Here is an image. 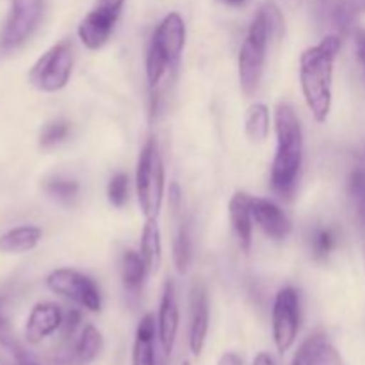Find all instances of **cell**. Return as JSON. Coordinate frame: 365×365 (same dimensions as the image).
<instances>
[{"label": "cell", "instance_id": "6da1fadb", "mask_svg": "<svg viewBox=\"0 0 365 365\" xmlns=\"http://www.w3.org/2000/svg\"><path fill=\"white\" fill-rule=\"evenodd\" d=\"M339 50L341 38L327 36L319 45L307 48L299 59L302 91L317 123H324L331 110V81Z\"/></svg>", "mask_w": 365, "mask_h": 365}, {"label": "cell", "instance_id": "7a4b0ae2", "mask_svg": "<svg viewBox=\"0 0 365 365\" xmlns=\"http://www.w3.org/2000/svg\"><path fill=\"white\" fill-rule=\"evenodd\" d=\"M277 153L271 166V187L280 198H291L298 185L303 159V130L294 109L280 103L274 110Z\"/></svg>", "mask_w": 365, "mask_h": 365}, {"label": "cell", "instance_id": "3957f363", "mask_svg": "<svg viewBox=\"0 0 365 365\" xmlns=\"http://www.w3.org/2000/svg\"><path fill=\"white\" fill-rule=\"evenodd\" d=\"M282 31H284V18L280 9L273 2L264 4L253 18L239 52V82L246 96H252L259 88L269 39L278 38Z\"/></svg>", "mask_w": 365, "mask_h": 365}, {"label": "cell", "instance_id": "277c9868", "mask_svg": "<svg viewBox=\"0 0 365 365\" xmlns=\"http://www.w3.org/2000/svg\"><path fill=\"white\" fill-rule=\"evenodd\" d=\"M185 45V24L178 13H170L155 29L146 53L150 89H157L164 75L175 70Z\"/></svg>", "mask_w": 365, "mask_h": 365}, {"label": "cell", "instance_id": "5b68a950", "mask_svg": "<svg viewBox=\"0 0 365 365\" xmlns=\"http://www.w3.org/2000/svg\"><path fill=\"white\" fill-rule=\"evenodd\" d=\"M135 192L146 220H157L164 198V164L153 138L143 146L135 171Z\"/></svg>", "mask_w": 365, "mask_h": 365}, {"label": "cell", "instance_id": "8992f818", "mask_svg": "<svg viewBox=\"0 0 365 365\" xmlns=\"http://www.w3.org/2000/svg\"><path fill=\"white\" fill-rule=\"evenodd\" d=\"M73 70V48L71 43L61 41L46 50L29 73V81L43 93H56L66 88Z\"/></svg>", "mask_w": 365, "mask_h": 365}, {"label": "cell", "instance_id": "52a82bcc", "mask_svg": "<svg viewBox=\"0 0 365 365\" xmlns=\"http://www.w3.org/2000/svg\"><path fill=\"white\" fill-rule=\"evenodd\" d=\"M45 11V0H11V9L0 31V48L14 50L24 45L34 31Z\"/></svg>", "mask_w": 365, "mask_h": 365}, {"label": "cell", "instance_id": "ba28073f", "mask_svg": "<svg viewBox=\"0 0 365 365\" xmlns=\"http://www.w3.org/2000/svg\"><path fill=\"white\" fill-rule=\"evenodd\" d=\"M46 285L52 292L71 299L89 312H100L102 309V296H100L98 287L91 278L78 271L68 269V267L52 271L46 277Z\"/></svg>", "mask_w": 365, "mask_h": 365}, {"label": "cell", "instance_id": "9c48e42d", "mask_svg": "<svg viewBox=\"0 0 365 365\" xmlns=\"http://www.w3.org/2000/svg\"><path fill=\"white\" fill-rule=\"evenodd\" d=\"M299 331V296L292 287H284L274 298L273 339L278 353H287Z\"/></svg>", "mask_w": 365, "mask_h": 365}, {"label": "cell", "instance_id": "30bf717a", "mask_svg": "<svg viewBox=\"0 0 365 365\" xmlns=\"http://www.w3.org/2000/svg\"><path fill=\"white\" fill-rule=\"evenodd\" d=\"M191 307V327H189V348L195 356H200L205 346L209 331V296L202 282H195L189 296Z\"/></svg>", "mask_w": 365, "mask_h": 365}, {"label": "cell", "instance_id": "8fae6325", "mask_svg": "<svg viewBox=\"0 0 365 365\" xmlns=\"http://www.w3.org/2000/svg\"><path fill=\"white\" fill-rule=\"evenodd\" d=\"M103 346L102 334L93 324H86L81 335L73 342L66 344L57 355V365H88L100 355Z\"/></svg>", "mask_w": 365, "mask_h": 365}, {"label": "cell", "instance_id": "7c38bea8", "mask_svg": "<svg viewBox=\"0 0 365 365\" xmlns=\"http://www.w3.org/2000/svg\"><path fill=\"white\" fill-rule=\"evenodd\" d=\"M178 321H180V314H178L177 287H175L173 280H168L164 284L159 319H157V334H159L160 346H163V351L166 355H171V351H173L175 341H177Z\"/></svg>", "mask_w": 365, "mask_h": 365}, {"label": "cell", "instance_id": "4fadbf2b", "mask_svg": "<svg viewBox=\"0 0 365 365\" xmlns=\"http://www.w3.org/2000/svg\"><path fill=\"white\" fill-rule=\"evenodd\" d=\"M250 207H252L253 221L262 228L264 234L269 235L274 241H282L287 237L291 232V221L277 203L266 198H259V196H250Z\"/></svg>", "mask_w": 365, "mask_h": 365}, {"label": "cell", "instance_id": "5bb4252c", "mask_svg": "<svg viewBox=\"0 0 365 365\" xmlns=\"http://www.w3.org/2000/svg\"><path fill=\"white\" fill-rule=\"evenodd\" d=\"M64 314L53 303H38L29 314V319L25 323V339L29 344H39L56 334L63 324Z\"/></svg>", "mask_w": 365, "mask_h": 365}, {"label": "cell", "instance_id": "9a60e30c", "mask_svg": "<svg viewBox=\"0 0 365 365\" xmlns=\"http://www.w3.org/2000/svg\"><path fill=\"white\" fill-rule=\"evenodd\" d=\"M116 21L118 18L109 16V14L102 13V11L98 9H93L91 13L81 21V25H78V39H81L82 45L89 50L102 48L107 43V39H109Z\"/></svg>", "mask_w": 365, "mask_h": 365}, {"label": "cell", "instance_id": "2e32d148", "mask_svg": "<svg viewBox=\"0 0 365 365\" xmlns=\"http://www.w3.org/2000/svg\"><path fill=\"white\" fill-rule=\"evenodd\" d=\"M228 212H230V223L237 235L239 246L242 252L248 253L253 239V216L252 207H250V196L246 192H235L228 205Z\"/></svg>", "mask_w": 365, "mask_h": 365}, {"label": "cell", "instance_id": "e0dca14e", "mask_svg": "<svg viewBox=\"0 0 365 365\" xmlns=\"http://www.w3.org/2000/svg\"><path fill=\"white\" fill-rule=\"evenodd\" d=\"M153 341H155V319L152 314H148L143 317L135 331L132 365H157Z\"/></svg>", "mask_w": 365, "mask_h": 365}, {"label": "cell", "instance_id": "ac0fdd59", "mask_svg": "<svg viewBox=\"0 0 365 365\" xmlns=\"http://www.w3.org/2000/svg\"><path fill=\"white\" fill-rule=\"evenodd\" d=\"M41 228L25 225V227H16L7 230L0 237V252L2 253H27L38 246L41 241Z\"/></svg>", "mask_w": 365, "mask_h": 365}, {"label": "cell", "instance_id": "d6986e66", "mask_svg": "<svg viewBox=\"0 0 365 365\" xmlns=\"http://www.w3.org/2000/svg\"><path fill=\"white\" fill-rule=\"evenodd\" d=\"M139 255L143 257L150 273H155L160 267V262H163V245H160V230L157 220H146V225L141 234Z\"/></svg>", "mask_w": 365, "mask_h": 365}, {"label": "cell", "instance_id": "ffe728a7", "mask_svg": "<svg viewBox=\"0 0 365 365\" xmlns=\"http://www.w3.org/2000/svg\"><path fill=\"white\" fill-rule=\"evenodd\" d=\"M148 267H146L145 260L139 253L127 250L121 259V280H123L125 289L132 294H138L141 291L145 278L148 274Z\"/></svg>", "mask_w": 365, "mask_h": 365}, {"label": "cell", "instance_id": "44dd1931", "mask_svg": "<svg viewBox=\"0 0 365 365\" xmlns=\"http://www.w3.org/2000/svg\"><path fill=\"white\" fill-rule=\"evenodd\" d=\"M364 13L365 0H335L330 9V18L341 34H348Z\"/></svg>", "mask_w": 365, "mask_h": 365}, {"label": "cell", "instance_id": "7402d4cb", "mask_svg": "<svg viewBox=\"0 0 365 365\" xmlns=\"http://www.w3.org/2000/svg\"><path fill=\"white\" fill-rule=\"evenodd\" d=\"M31 360L34 359L13 337L0 309V362L4 365H27Z\"/></svg>", "mask_w": 365, "mask_h": 365}, {"label": "cell", "instance_id": "603a6c76", "mask_svg": "<svg viewBox=\"0 0 365 365\" xmlns=\"http://www.w3.org/2000/svg\"><path fill=\"white\" fill-rule=\"evenodd\" d=\"M246 135L253 143H264L269 138L271 116L269 109L264 103H253L246 113Z\"/></svg>", "mask_w": 365, "mask_h": 365}, {"label": "cell", "instance_id": "cb8c5ba5", "mask_svg": "<svg viewBox=\"0 0 365 365\" xmlns=\"http://www.w3.org/2000/svg\"><path fill=\"white\" fill-rule=\"evenodd\" d=\"M328 344L327 337L323 334H314L309 339L302 342V346L296 351L294 359H292L291 365H317L321 351L324 346Z\"/></svg>", "mask_w": 365, "mask_h": 365}, {"label": "cell", "instance_id": "d4e9b609", "mask_svg": "<svg viewBox=\"0 0 365 365\" xmlns=\"http://www.w3.org/2000/svg\"><path fill=\"white\" fill-rule=\"evenodd\" d=\"M348 192L353 205H355L356 214H359L360 221H362L365 227V163L356 166L355 170L349 173Z\"/></svg>", "mask_w": 365, "mask_h": 365}, {"label": "cell", "instance_id": "484cf974", "mask_svg": "<svg viewBox=\"0 0 365 365\" xmlns=\"http://www.w3.org/2000/svg\"><path fill=\"white\" fill-rule=\"evenodd\" d=\"M173 260L178 273H185L191 262V235H189V225L182 223L178 234L173 242Z\"/></svg>", "mask_w": 365, "mask_h": 365}, {"label": "cell", "instance_id": "4316f807", "mask_svg": "<svg viewBox=\"0 0 365 365\" xmlns=\"http://www.w3.org/2000/svg\"><path fill=\"white\" fill-rule=\"evenodd\" d=\"M335 245H337V235L331 228H317L310 237V250L317 260L327 259L334 252Z\"/></svg>", "mask_w": 365, "mask_h": 365}, {"label": "cell", "instance_id": "83f0119b", "mask_svg": "<svg viewBox=\"0 0 365 365\" xmlns=\"http://www.w3.org/2000/svg\"><path fill=\"white\" fill-rule=\"evenodd\" d=\"M68 132H70V125L63 120L50 121L43 127L41 134H39V145L43 148H50V146H56L59 143H63L66 139Z\"/></svg>", "mask_w": 365, "mask_h": 365}, {"label": "cell", "instance_id": "f1b7e54d", "mask_svg": "<svg viewBox=\"0 0 365 365\" xmlns=\"http://www.w3.org/2000/svg\"><path fill=\"white\" fill-rule=\"evenodd\" d=\"M46 195L59 202H71L78 195V184L75 180H64V178H53L45 184Z\"/></svg>", "mask_w": 365, "mask_h": 365}, {"label": "cell", "instance_id": "f546056e", "mask_svg": "<svg viewBox=\"0 0 365 365\" xmlns=\"http://www.w3.org/2000/svg\"><path fill=\"white\" fill-rule=\"evenodd\" d=\"M107 196L114 207H123L128 200V177L125 173H118L110 178Z\"/></svg>", "mask_w": 365, "mask_h": 365}, {"label": "cell", "instance_id": "4dcf8cb0", "mask_svg": "<svg viewBox=\"0 0 365 365\" xmlns=\"http://www.w3.org/2000/svg\"><path fill=\"white\" fill-rule=\"evenodd\" d=\"M81 321H82V314L78 312V310L71 309L64 314L63 324H61L59 328L61 337H63L64 342H70L71 339L75 337V331H77V328L81 327Z\"/></svg>", "mask_w": 365, "mask_h": 365}, {"label": "cell", "instance_id": "1f68e13d", "mask_svg": "<svg viewBox=\"0 0 365 365\" xmlns=\"http://www.w3.org/2000/svg\"><path fill=\"white\" fill-rule=\"evenodd\" d=\"M123 4L125 0H98L95 9L102 11V13L109 14V16L120 18L121 9H123Z\"/></svg>", "mask_w": 365, "mask_h": 365}, {"label": "cell", "instance_id": "d6a6232c", "mask_svg": "<svg viewBox=\"0 0 365 365\" xmlns=\"http://www.w3.org/2000/svg\"><path fill=\"white\" fill-rule=\"evenodd\" d=\"M317 365H342V360H341V356H339L337 349H335L334 346L327 344L323 348V351H321V356H319V360H317Z\"/></svg>", "mask_w": 365, "mask_h": 365}, {"label": "cell", "instance_id": "836d02e7", "mask_svg": "<svg viewBox=\"0 0 365 365\" xmlns=\"http://www.w3.org/2000/svg\"><path fill=\"white\" fill-rule=\"evenodd\" d=\"M355 45H356V56H359L360 64H362L365 71V29H356L355 31Z\"/></svg>", "mask_w": 365, "mask_h": 365}, {"label": "cell", "instance_id": "e575fe53", "mask_svg": "<svg viewBox=\"0 0 365 365\" xmlns=\"http://www.w3.org/2000/svg\"><path fill=\"white\" fill-rule=\"evenodd\" d=\"M180 202H182L180 187H178V184H171L170 203H171V209H173V212H178V210H180Z\"/></svg>", "mask_w": 365, "mask_h": 365}, {"label": "cell", "instance_id": "d590c367", "mask_svg": "<svg viewBox=\"0 0 365 365\" xmlns=\"http://www.w3.org/2000/svg\"><path fill=\"white\" fill-rule=\"evenodd\" d=\"M217 365H242V360L237 353H225V355H221V359L217 360Z\"/></svg>", "mask_w": 365, "mask_h": 365}, {"label": "cell", "instance_id": "8d00e7d4", "mask_svg": "<svg viewBox=\"0 0 365 365\" xmlns=\"http://www.w3.org/2000/svg\"><path fill=\"white\" fill-rule=\"evenodd\" d=\"M253 365H277V364H274L273 356H271L269 353H259V355L255 356V360H253Z\"/></svg>", "mask_w": 365, "mask_h": 365}, {"label": "cell", "instance_id": "74e56055", "mask_svg": "<svg viewBox=\"0 0 365 365\" xmlns=\"http://www.w3.org/2000/svg\"><path fill=\"white\" fill-rule=\"evenodd\" d=\"M284 2H285V6L289 7V9H296V7L302 4V0H284Z\"/></svg>", "mask_w": 365, "mask_h": 365}, {"label": "cell", "instance_id": "f35d334b", "mask_svg": "<svg viewBox=\"0 0 365 365\" xmlns=\"http://www.w3.org/2000/svg\"><path fill=\"white\" fill-rule=\"evenodd\" d=\"M223 2L230 4V6H241V4H245L246 0H223Z\"/></svg>", "mask_w": 365, "mask_h": 365}, {"label": "cell", "instance_id": "ab89813d", "mask_svg": "<svg viewBox=\"0 0 365 365\" xmlns=\"http://www.w3.org/2000/svg\"><path fill=\"white\" fill-rule=\"evenodd\" d=\"M27 365H41V364H38V362H36V360H31V362H29Z\"/></svg>", "mask_w": 365, "mask_h": 365}, {"label": "cell", "instance_id": "60d3db41", "mask_svg": "<svg viewBox=\"0 0 365 365\" xmlns=\"http://www.w3.org/2000/svg\"><path fill=\"white\" fill-rule=\"evenodd\" d=\"M184 365H191V364H189V362H184Z\"/></svg>", "mask_w": 365, "mask_h": 365}, {"label": "cell", "instance_id": "b9f144b4", "mask_svg": "<svg viewBox=\"0 0 365 365\" xmlns=\"http://www.w3.org/2000/svg\"><path fill=\"white\" fill-rule=\"evenodd\" d=\"M157 365H163V364H157Z\"/></svg>", "mask_w": 365, "mask_h": 365}]
</instances>
